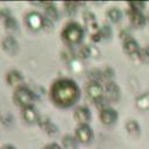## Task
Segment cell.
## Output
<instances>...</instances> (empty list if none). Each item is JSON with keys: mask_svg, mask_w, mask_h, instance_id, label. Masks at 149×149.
Listing matches in <instances>:
<instances>
[{"mask_svg": "<svg viewBox=\"0 0 149 149\" xmlns=\"http://www.w3.org/2000/svg\"><path fill=\"white\" fill-rule=\"evenodd\" d=\"M125 127H126L127 133H128L132 137L137 139V137L140 136V134H141V127H140V125H139V122H137L136 120H128V121L126 122Z\"/></svg>", "mask_w": 149, "mask_h": 149, "instance_id": "cell-19", "label": "cell"}, {"mask_svg": "<svg viewBox=\"0 0 149 149\" xmlns=\"http://www.w3.org/2000/svg\"><path fill=\"white\" fill-rule=\"evenodd\" d=\"M139 58H140L143 63L149 64V45H147V47H144V48L141 49L140 55H139Z\"/></svg>", "mask_w": 149, "mask_h": 149, "instance_id": "cell-27", "label": "cell"}, {"mask_svg": "<svg viewBox=\"0 0 149 149\" xmlns=\"http://www.w3.org/2000/svg\"><path fill=\"white\" fill-rule=\"evenodd\" d=\"M118 118H119L118 112L109 106L99 111V119L105 126H113L118 121Z\"/></svg>", "mask_w": 149, "mask_h": 149, "instance_id": "cell-8", "label": "cell"}, {"mask_svg": "<svg viewBox=\"0 0 149 149\" xmlns=\"http://www.w3.org/2000/svg\"><path fill=\"white\" fill-rule=\"evenodd\" d=\"M1 47H2V50H3L5 52H7L8 55H10V56L16 55L17 51H19V43H17L16 38H15L14 36H12V35L6 36V37L2 40Z\"/></svg>", "mask_w": 149, "mask_h": 149, "instance_id": "cell-9", "label": "cell"}, {"mask_svg": "<svg viewBox=\"0 0 149 149\" xmlns=\"http://www.w3.org/2000/svg\"><path fill=\"white\" fill-rule=\"evenodd\" d=\"M1 149H16L14 146H12V144H6V146H3Z\"/></svg>", "mask_w": 149, "mask_h": 149, "instance_id": "cell-34", "label": "cell"}, {"mask_svg": "<svg viewBox=\"0 0 149 149\" xmlns=\"http://www.w3.org/2000/svg\"><path fill=\"white\" fill-rule=\"evenodd\" d=\"M43 149H62V148H61V146L57 144V143H50V144L45 146Z\"/></svg>", "mask_w": 149, "mask_h": 149, "instance_id": "cell-33", "label": "cell"}, {"mask_svg": "<svg viewBox=\"0 0 149 149\" xmlns=\"http://www.w3.org/2000/svg\"><path fill=\"white\" fill-rule=\"evenodd\" d=\"M102 73V77H105L107 79V81H113V78H114V71L112 68H106Z\"/></svg>", "mask_w": 149, "mask_h": 149, "instance_id": "cell-29", "label": "cell"}, {"mask_svg": "<svg viewBox=\"0 0 149 149\" xmlns=\"http://www.w3.org/2000/svg\"><path fill=\"white\" fill-rule=\"evenodd\" d=\"M21 115H22V119H23L28 125L37 123L38 120H40V114H38L37 109H36L34 106H29V107L23 108Z\"/></svg>", "mask_w": 149, "mask_h": 149, "instance_id": "cell-15", "label": "cell"}, {"mask_svg": "<svg viewBox=\"0 0 149 149\" xmlns=\"http://www.w3.org/2000/svg\"><path fill=\"white\" fill-rule=\"evenodd\" d=\"M13 101L15 102L16 106L21 107L22 109L29 106H34L35 93L27 86L17 87L13 93Z\"/></svg>", "mask_w": 149, "mask_h": 149, "instance_id": "cell-3", "label": "cell"}, {"mask_svg": "<svg viewBox=\"0 0 149 149\" xmlns=\"http://www.w3.org/2000/svg\"><path fill=\"white\" fill-rule=\"evenodd\" d=\"M128 7H129V10H133V12H142L146 8V2H140V1L128 2Z\"/></svg>", "mask_w": 149, "mask_h": 149, "instance_id": "cell-26", "label": "cell"}, {"mask_svg": "<svg viewBox=\"0 0 149 149\" xmlns=\"http://www.w3.org/2000/svg\"><path fill=\"white\" fill-rule=\"evenodd\" d=\"M128 16L130 20V23L134 28H142L146 24L147 17L143 15L142 12H133L128 9Z\"/></svg>", "mask_w": 149, "mask_h": 149, "instance_id": "cell-17", "label": "cell"}, {"mask_svg": "<svg viewBox=\"0 0 149 149\" xmlns=\"http://www.w3.org/2000/svg\"><path fill=\"white\" fill-rule=\"evenodd\" d=\"M38 126L49 135V136H56L58 134V127L47 116H40Z\"/></svg>", "mask_w": 149, "mask_h": 149, "instance_id": "cell-13", "label": "cell"}, {"mask_svg": "<svg viewBox=\"0 0 149 149\" xmlns=\"http://www.w3.org/2000/svg\"><path fill=\"white\" fill-rule=\"evenodd\" d=\"M78 141L74 136L66 134L62 137V146L64 149H78Z\"/></svg>", "mask_w": 149, "mask_h": 149, "instance_id": "cell-20", "label": "cell"}, {"mask_svg": "<svg viewBox=\"0 0 149 149\" xmlns=\"http://www.w3.org/2000/svg\"><path fill=\"white\" fill-rule=\"evenodd\" d=\"M6 81L9 86L17 88V87L23 86L24 78H23V74L19 70H9L6 73Z\"/></svg>", "mask_w": 149, "mask_h": 149, "instance_id": "cell-10", "label": "cell"}, {"mask_svg": "<svg viewBox=\"0 0 149 149\" xmlns=\"http://www.w3.org/2000/svg\"><path fill=\"white\" fill-rule=\"evenodd\" d=\"M73 119L74 121L79 125H88L90 120H91V112L87 107L85 106H79L74 109L73 113Z\"/></svg>", "mask_w": 149, "mask_h": 149, "instance_id": "cell-11", "label": "cell"}, {"mask_svg": "<svg viewBox=\"0 0 149 149\" xmlns=\"http://www.w3.org/2000/svg\"><path fill=\"white\" fill-rule=\"evenodd\" d=\"M85 92H86V95L87 98H90L93 102L99 100L100 98L104 97V87L101 86V84L99 81H92L90 80L86 86H85Z\"/></svg>", "mask_w": 149, "mask_h": 149, "instance_id": "cell-5", "label": "cell"}, {"mask_svg": "<svg viewBox=\"0 0 149 149\" xmlns=\"http://www.w3.org/2000/svg\"><path fill=\"white\" fill-rule=\"evenodd\" d=\"M80 98V88L70 78H61L52 83L50 87L51 101L61 108L72 107Z\"/></svg>", "mask_w": 149, "mask_h": 149, "instance_id": "cell-1", "label": "cell"}, {"mask_svg": "<svg viewBox=\"0 0 149 149\" xmlns=\"http://www.w3.org/2000/svg\"><path fill=\"white\" fill-rule=\"evenodd\" d=\"M61 37L69 47L78 45L84 37V28L78 22H70L62 30Z\"/></svg>", "mask_w": 149, "mask_h": 149, "instance_id": "cell-2", "label": "cell"}, {"mask_svg": "<svg viewBox=\"0 0 149 149\" xmlns=\"http://www.w3.org/2000/svg\"><path fill=\"white\" fill-rule=\"evenodd\" d=\"M99 33H100L101 40H109V38L112 37V35H113L112 28H111L108 24H104L102 27H100Z\"/></svg>", "mask_w": 149, "mask_h": 149, "instance_id": "cell-25", "label": "cell"}, {"mask_svg": "<svg viewBox=\"0 0 149 149\" xmlns=\"http://www.w3.org/2000/svg\"><path fill=\"white\" fill-rule=\"evenodd\" d=\"M120 38H121L123 42H126V41L130 40V38H132V35H130V31H129V29H127V28L122 29V30L120 31Z\"/></svg>", "mask_w": 149, "mask_h": 149, "instance_id": "cell-31", "label": "cell"}, {"mask_svg": "<svg viewBox=\"0 0 149 149\" xmlns=\"http://www.w3.org/2000/svg\"><path fill=\"white\" fill-rule=\"evenodd\" d=\"M80 3L78 2H72V1H69V2H64V10L68 16H73L76 13H77V9L79 7Z\"/></svg>", "mask_w": 149, "mask_h": 149, "instance_id": "cell-24", "label": "cell"}, {"mask_svg": "<svg viewBox=\"0 0 149 149\" xmlns=\"http://www.w3.org/2000/svg\"><path fill=\"white\" fill-rule=\"evenodd\" d=\"M135 105H136L137 109H140L142 112L148 111L149 109V92L137 97V99L135 101Z\"/></svg>", "mask_w": 149, "mask_h": 149, "instance_id": "cell-22", "label": "cell"}, {"mask_svg": "<svg viewBox=\"0 0 149 149\" xmlns=\"http://www.w3.org/2000/svg\"><path fill=\"white\" fill-rule=\"evenodd\" d=\"M83 20H84V23H85V26H86V28H87V30L90 31L91 35H93L97 31H99L100 27L98 26L97 20H95V15L92 12L85 10L83 13Z\"/></svg>", "mask_w": 149, "mask_h": 149, "instance_id": "cell-12", "label": "cell"}, {"mask_svg": "<svg viewBox=\"0 0 149 149\" xmlns=\"http://www.w3.org/2000/svg\"><path fill=\"white\" fill-rule=\"evenodd\" d=\"M24 21L27 27L33 30V31H38L43 29V22H44V16L38 13V12H29L24 16Z\"/></svg>", "mask_w": 149, "mask_h": 149, "instance_id": "cell-4", "label": "cell"}, {"mask_svg": "<svg viewBox=\"0 0 149 149\" xmlns=\"http://www.w3.org/2000/svg\"><path fill=\"white\" fill-rule=\"evenodd\" d=\"M105 98L111 101V102H118L120 100L121 97V90L119 87V85L113 80V81H107L106 86H105V93H104Z\"/></svg>", "mask_w": 149, "mask_h": 149, "instance_id": "cell-7", "label": "cell"}, {"mask_svg": "<svg viewBox=\"0 0 149 149\" xmlns=\"http://www.w3.org/2000/svg\"><path fill=\"white\" fill-rule=\"evenodd\" d=\"M0 119H1V115H0Z\"/></svg>", "mask_w": 149, "mask_h": 149, "instance_id": "cell-36", "label": "cell"}, {"mask_svg": "<svg viewBox=\"0 0 149 149\" xmlns=\"http://www.w3.org/2000/svg\"><path fill=\"white\" fill-rule=\"evenodd\" d=\"M106 15H107L108 20H109L111 22H113V23H118V22H120L121 19H122V12H121L120 8H118V7H112V8H109V9L107 10Z\"/></svg>", "mask_w": 149, "mask_h": 149, "instance_id": "cell-23", "label": "cell"}, {"mask_svg": "<svg viewBox=\"0 0 149 149\" xmlns=\"http://www.w3.org/2000/svg\"><path fill=\"white\" fill-rule=\"evenodd\" d=\"M3 27L9 34H16L19 31V22L14 16H10L7 20H5Z\"/></svg>", "mask_w": 149, "mask_h": 149, "instance_id": "cell-21", "label": "cell"}, {"mask_svg": "<svg viewBox=\"0 0 149 149\" xmlns=\"http://www.w3.org/2000/svg\"><path fill=\"white\" fill-rule=\"evenodd\" d=\"M44 7V17L50 20L51 22H56L59 17V12L57 9V7L55 6L54 2H41L37 3Z\"/></svg>", "mask_w": 149, "mask_h": 149, "instance_id": "cell-14", "label": "cell"}, {"mask_svg": "<svg viewBox=\"0 0 149 149\" xmlns=\"http://www.w3.org/2000/svg\"><path fill=\"white\" fill-rule=\"evenodd\" d=\"M10 16H13V15H12V10L9 8H0V19H2L5 21Z\"/></svg>", "mask_w": 149, "mask_h": 149, "instance_id": "cell-30", "label": "cell"}, {"mask_svg": "<svg viewBox=\"0 0 149 149\" xmlns=\"http://www.w3.org/2000/svg\"><path fill=\"white\" fill-rule=\"evenodd\" d=\"M123 51L129 57H139L140 51H141V48H140L139 43L135 40L130 38V40L123 42Z\"/></svg>", "mask_w": 149, "mask_h": 149, "instance_id": "cell-16", "label": "cell"}, {"mask_svg": "<svg viewBox=\"0 0 149 149\" xmlns=\"http://www.w3.org/2000/svg\"><path fill=\"white\" fill-rule=\"evenodd\" d=\"M74 137L81 144H88L93 140V130L88 125H79L76 128Z\"/></svg>", "mask_w": 149, "mask_h": 149, "instance_id": "cell-6", "label": "cell"}, {"mask_svg": "<svg viewBox=\"0 0 149 149\" xmlns=\"http://www.w3.org/2000/svg\"><path fill=\"white\" fill-rule=\"evenodd\" d=\"M99 55H100L99 50L95 47H93V45H83L79 49V57L83 58V59L99 57Z\"/></svg>", "mask_w": 149, "mask_h": 149, "instance_id": "cell-18", "label": "cell"}, {"mask_svg": "<svg viewBox=\"0 0 149 149\" xmlns=\"http://www.w3.org/2000/svg\"><path fill=\"white\" fill-rule=\"evenodd\" d=\"M44 16V15H43ZM54 29V22H51L50 20L45 19L44 17V22H43V30H47V31H50Z\"/></svg>", "mask_w": 149, "mask_h": 149, "instance_id": "cell-32", "label": "cell"}, {"mask_svg": "<svg viewBox=\"0 0 149 149\" xmlns=\"http://www.w3.org/2000/svg\"><path fill=\"white\" fill-rule=\"evenodd\" d=\"M0 120H1L2 125H3V126H6V127H10V126L14 123V119H13L12 114H9V113H6V114H5Z\"/></svg>", "mask_w": 149, "mask_h": 149, "instance_id": "cell-28", "label": "cell"}, {"mask_svg": "<svg viewBox=\"0 0 149 149\" xmlns=\"http://www.w3.org/2000/svg\"><path fill=\"white\" fill-rule=\"evenodd\" d=\"M147 19H148V21H149V14H148V17H147Z\"/></svg>", "mask_w": 149, "mask_h": 149, "instance_id": "cell-35", "label": "cell"}]
</instances>
